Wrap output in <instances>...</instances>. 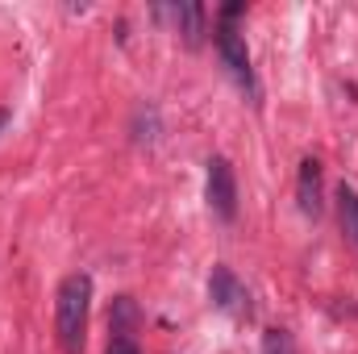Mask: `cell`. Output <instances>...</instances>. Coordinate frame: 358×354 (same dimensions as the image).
Returning <instances> with one entry per match:
<instances>
[{
	"mask_svg": "<svg viewBox=\"0 0 358 354\" xmlns=\"http://www.w3.org/2000/svg\"><path fill=\"white\" fill-rule=\"evenodd\" d=\"M88 304H92V279L84 271L67 275L59 283V300H55V325H59V342H63L67 354H80V346H84Z\"/></svg>",
	"mask_w": 358,
	"mask_h": 354,
	"instance_id": "cell-1",
	"label": "cell"
},
{
	"mask_svg": "<svg viewBox=\"0 0 358 354\" xmlns=\"http://www.w3.org/2000/svg\"><path fill=\"white\" fill-rule=\"evenodd\" d=\"M208 204L221 221L238 217V183H234V167L225 159H208Z\"/></svg>",
	"mask_w": 358,
	"mask_h": 354,
	"instance_id": "cell-2",
	"label": "cell"
},
{
	"mask_svg": "<svg viewBox=\"0 0 358 354\" xmlns=\"http://www.w3.org/2000/svg\"><path fill=\"white\" fill-rule=\"evenodd\" d=\"M217 50H221L225 67L234 71V80H238V84H246V88L255 92V71H250L246 38L238 34V25H234V21H221V25H217Z\"/></svg>",
	"mask_w": 358,
	"mask_h": 354,
	"instance_id": "cell-3",
	"label": "cell"
},
{
	"mask_svg": "<svg viewBox=\"0 0 358 354\" xmlns=\"http://www.w3.org/2000/svg\"><path fill=\"white\" fill-rule=\"evenodd\" d=\"M208 296H213V304H217L221 313H234V317L250 313V304H246V288L234 279V271H229V267H213Z\"/></svg>",
	"mask_w": 358,
	"mask_h": 354,
	"instance_id": "cell-4",
	"label": "cell"
},
{
	"mask_svg": "<svg viewBox=\"0 0 358 354\" xmlns=\"http://www.w3.org/2000/svg\"><path fill=\"white\" fill-rule=\"evenodd\" d=\"M296 196H300V208H304L308 217L321 213V163H317V159H304V163H300Z\"/></svg>",
	"mask_w": 358,
	"mask_h": 354,
	"instance_id": "cell-5",
	"label": "cell"
},
{
	"mask_svg": "<svg viewBox=\"0 0 358 354\" xmlns=\"http://www.w3.org/2000/svg\"><path fill=\"white\" fill-rule=\"evenodd\" d=\"M338 217H342V234L358 246V192L350 183L338 187Z\"/></svg>",
	"mask_w": 358,
	"mask_h": 354,
	"instance_id": "cell-6",
	"label": "cell"
},
{
	"mask_svg": "<svg viewBox=\"0 0 358 354\" xmlns=\"http://www.w3.org/2000/svg\"><path fill=\"white\" fill-rule=\"evenodd\" d=\"M176 21H179V34L187 38V46H196L200 34H204V8H200V4H179Z\"/></svg>",
	"mask_w": 358,
	"mask_h": 354,
	"instance_id": "cell-7",
	"label": "cell"
},
{
	"mask_svg": "<svg viewBox=\"0 0 358 354\" xmlns=\"http://www.w3.org/2000/svg\"><path fill=\"white\" fill-rule=\"evenodd\" d=\"M263 354H296L292 351L287 330H267V338H263Z\"/></svg>",
	"mask_w": 358,
	"mask_h": 354,
	"instance_id": "cell-8",
	"label": "cell"
},
{
	"mask_svg": "<svg viewBox=\"0 0 358 354\" xmlns=\"http://www.w3.org/2000/svg\"><path fill=\"white\" fill-rule=\"evenodd\" d=\"M108 354H138V346H134V338H129V334H113Z\"/></svg>",
	"mask_w": 358,
	"mask_h": 354,
	"instance_id": "cell-9",
	"label": "cell"
},
{
	"mask_svg": "<svg viewBox=\"0 0 358 354\" xmlns=\"http://www.w3.org/2000/svg\"><path fill=\"white\" fill-rule=\"evenodd\" d=\"M4 121H8V113H4V108H0V129H4Z\"/></svg>",
	"mask_w": 358,
	"mask_h": 354,
	"instance_id": "cell-10",
	"label": "cell"
}]
</instances>
